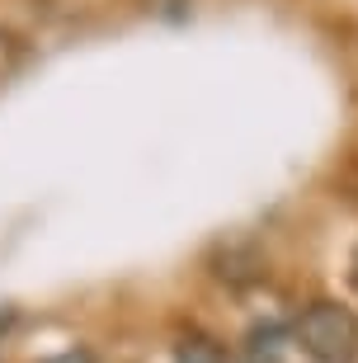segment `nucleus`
I'll return each instance as SVG.
<instances>
[{
    "label": "nucleus",
    "instance_id": "f257e3e1",
    "mask_svg": "<svg viewBox=\"0 0 358 363\" xmlns=\"http://www.w3.org/2000/svg\"><path fill=\"white\" fill-rule=\"evenodd\" d=\"M292 340L311 363H358V316L345 302L316 297L292 321Z\"/></svg>",
    "mask_w": 358,
    "mask_h": 363
},
{
    "label": "nucleus",
    "instance_id": "f03ea898",
    "mask_svg": "<svg viewBox=\"0 0 358 363\" xmlns=\"http://www.w3.org/2000/svg\"><path fill=\"white\" fill-rule=\"evenodd\" d=\"M283 350H288V335L283 325H254L245 335V363H283Z\"/></svg>",
    "mask_w": 358,
    "mask_h": 363
},
{
    "label": "nucleus",
    "instance_id": "7ed1b4c3",
    "mask_svg": "<svg viewBox=\"0 0 358 363\" xmlns=\"http://www.w3.org/2000/svg\"><path fill=\"white\" fill-rule=\"evenodd\" d=\"M174 363H231V359H226V350L213 335H198L194 330V335H184L174 345Z\"/></svg>",
    "mask_w": 358,
    "mask_h": 363
},
{
    "label": "nucleus",
    "instance_id": "20e7f679",
    "mask_svg": "<svg viewBox=\"0 0 358 363\" xmlns=\"http://www.w3.org/2000/svg\"><path fill=\"white\" fill-rule=\"evenodd\" d=\"M38 363H94V354L90 350H62V354H52V359H38Z\"/></svg>",
    "mask_w": 358,
    "mask_h": 363
},
{
    "label": "nucleus",
    "instance_id": "39448f33",
    "mask_svg": "<svg viewBox=\"0 0 358 363\" xmlns=\"http://www.w3.org/2000/svg\"><path fill=\"white\" fill-rule=\"evenodd\" d=\"M349 279H354V288H358V250H354V259H349Z\"/></svg>",
    "mask_w": 358,
    "mask_h": 363
}]
</instances>
